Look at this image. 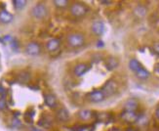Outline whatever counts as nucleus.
I'll use <instances>...</instances> for the list:
<instances>
[{
	"label": "nucleus",
	"mask_w": 159,
	"mask_h": 131,
	"mask_svg": "<svg viewBox=\"0 0 159 131\" xmlns=\"http://www.w3.org/2000/svg\"><path fill=\"white\" fill-rule=\"evenodd\" d=\"M66 42L71 48H80L85 43V36L81 32H72L67 35Z\"/></svg>",
	"instance_id": "f257e3e1"
},
{
	"label": "nucleus",
	"mask_w": 159,
	"mask_h": 131,
	"mask_svg": "<svg viewBox=\"0 0 159 131\" xmlns=\"http://www.w3.org/2000/svg\"><path fill=\"white\" fill-rule=\"evenodd\" d=\"M2 95H5V89L0 86V96H2Z\"/></svg>",
	"instance_id": "7c9ffc66"
},
{
	"label": "nucleus",
	"mask_w": 159,
	"mask_h": 131,
	"mask_svg": "<svg viewBox=\"0 0 159 131\" xmlns=\"http://www.w3.org/2000/svg\"><path fill=\"white\" fill-rule=\"evenodd\" d=\"M6 108H7L6 96L2 95V96H0V111H4Z\"/></svg>",
	"instance_id": "5701e85b"
},
{
	"label": "nucleus",
	"mask_w": 159,
	"mask_h": 131,
	"mask_svg": "<svg viewBox=\"0 0 159 131\" xmlns=\"http://www.w3.org/2000/svg\"><path fill=\"white\" fill-rule=\"evenodd\" d=\"M107 97L103 94V92L102 90H99V89H95V90L89 92L87 94V99L89 102L91 103H95V104H98V103H101L105 100Z\"/></svg>",
	"instance_id": "39448f33"
},
{
	"label": "nucleus",
	"mask_w": 159,
	"mask_h": 131,
	"mask_svg": "<svg viewBox=\"0 0 159 131\" xmlns=\"http://www.w3.org/2000/svg\"><path fill=\"white\" fill-rule=\"evenodd\" d=\"M91 30L95 35L100 36L105 32V25H103V23L101 22V21H96V22H94L92 24Z\"/></svg>",
	"instance_id": "9d476101"
},
{
	"label": "nucleus",
	"mask_w": 159,
	"mask_h": 131,
	"mask_svg": "<svg viewBox=\"0 0 159 131\" xmlns=\"http://www.w3.org/2000/svg\"><path fill=\"white\" fill-rule=\"evenodd\" d=\"M121 119L129 123H133L139 120V115L136 112H129V111H124L121 114Z\"/></svg>",
	"instance_id": "0eeeda50"
},
{
	"label": "nucleus",
	"mask_w": 159,
	"mask_h": 131,
	"mask_svg": "<svg viewBox=\"0 0 159 131\" xmlns=\"http://www.w3.org/2000/svg\"><path fill=\"white\" fill-rule=\"evenodd\" d=\"M154 115H155V118H156V119L159 121V107L155 110V113H154Z\"/></svg>",
	"instance_id": "c756f323"
},
{
	"label": "nucleus",
	"mask_w": 159,
	"mask_h": 131,
	"mask_svg": "<svg viewBox=\"0 0 159 131\" xmlns=\"http://www.w3.org/2000/svg\"><path fill=\"white\" fill-rule=\"evenodd\" d=\"M117 88H118L117 82L113 79H109L102 85L101 90L103 92L106 97H110V96H112L117 91Z\"/></svg>",
	"instance_id": "20e7f679"
},
{
	"label": "nucleus",
	"mask_w": 159,
	"mask_h": 131,
	"mask_svg": "<svg viewBox=\"0 0 159 131\" xmlns=\"http://www.w3.org/2000/svg\"><path fill=\"white\" fill-rule=\"evenodd\" d=\"M148 13V9L146 6L143 5H138L136 8L134 9V14L137 18H143L144 16L147 15Z\"/></svg>",
	"instance_id": "f3484780"
},
{
	"label": "nucleus",
	"mask_w": 159,
	"mask_h": 131,
	"mask_svg": "<svg viewBox=\"0 0 159 131\" xmlns=\"http://www.w3.org/2000/svg\"><path fill=\"white\" fill-rule=\"evenodd\" d=\"M126 131H136V130H135V129H133V128H128Z\"/></svg>",
	"instance_id": "f704fd0d"
},
{
	"label": "nucleus",
	"mask_w": 159,
	"mask_h": 131,
	"mask_svg": "<svg viewBox=\"0 0 159 131\" xmlns=\"http://www.w3.org/2000/svg\"><path fill=\"white\" fill-rule=\"evenodd\" d=\"M19 78H20V80L22 81V82H27V81L30 80V74L27 73H22L19 75Z\"/></svg>",
	"instance_id": "393cba45"
},
{
	"label": "nucleus",
	"mask_w": 159,
	"mask_h": 131,
	"mask_svg": "<svg viewBox=\"0 0 159 131\" xmlns=\"http://www.w3.org/2000/svg\"><path fill=\"white\" fill-rule=\"evenodd\" d=\"M102 46H103L102 41H98V47H102Z\"/></svg>",
	"instance_id": "72a5a7b5"
},
{
	"label": "nucleus",
	"mask_w": 159,
	"mask_h": 131,
	"mask_svg": "<svg viewBox=\"0 0 159 131\" xmlns=\"http://www.w3.org/2000/svg\"><path fill=\"white\" fill-rule=\"evenodd\" d=\"M30 131H43V130L40 128H37V127H32Z\"/></svg>",
	"instance_id": "473e14b6"
},
{
	"label": "nucleus",
	"mask_w": 159,
	"mask_h": 131,
	"mask_svg": "<svg viewBox=\"0 0 159 131\" xmlns=\"http://www.w3.org/2000/svg\"><path fill=\"white\" fill-rule=\"evenodd\" d=\"M44 103H45V105L50 109H55L58 106V101H57L56 96L52 93L44 94Z\"/></svg>",
	"instance_id": "6e6552de"
},
{
	"label": "nucleus",
	"mask_w": 159,
	"mask_h": 131,
	"mask_svg": "<svg viewBox=\"0 0 159 131\" xmlns=\"http://www.w3.org/2000/svg\"><path fill=\"white\" fill-rule=\"evenodd\" d=\"M13 20H14V16L11 13H9L6 10L0 11V23L7 25V24H10Z\"/></svg>",
	"instance_id": "4468645a"
},
{
	"label": "nucleus",
	"mask_w": 159,
	"mask_h": 131,
	"mask_svg": "<svg viewBox=\"0 0 159 131\" xmlns=\"http://www.w3.org/2000/svg\"><path fill=\"white\" fill-rule=\"evenodd\" d=\"M11 126L13 128H20L22 127V121H20L18 118H14L11 122Z\"/></svg>",
	"instance_id": "b1692460"
},
{
	"label": "nucleus",
	"mask_w": 159,
	"mask_h": 131,
	"mask_svg": "<svg viewBox=\"0 0 159 131\" xmlns=\"http://www.w3.org/2000/svg\"><path fill=\"white\" fill-rule=\"evenodd\" d=\"M138 107H139V103L136 99H128L125 103H124V111H129V112H136Z\"/></svg>",
	"instance_id": "f8f14e48"
},
{
	"label": "nucleus",
	"mask_w": 159,
	"mask_h": 131,
	"mask_svg": "<svg viewBox=\"0 0 159 131\" xmlns=\"http://www.w3.org/2000/svg\"><path fill=\"white\" fill-rule=\"evenodd\" d=\"M153 51L159 56V43H155L153 45Z\"/></svg>",
	"instance_id": "cd10ccee"
},
{
	"label": "nucleus",
	"mask_w": 159,
	"mask_h": 131,
	"mask_svg": "<svg viewBox=\"0 0 159 131\" xmlns=\"http://www.w3.org/2000/svg\"><path fill=\"white\" fill-rule=\"evenodd\" d=\"M61 46V40L58 38H52L50 40H48V42L46 43V48L49 52H55L57 51Z\"/></svg>",
	"instance_id": "9b49d317"
},
{
	"label": "nucleus",
	"mask_w": 159,
	"mask_h": 131,
	"mask_svg": "<svg viewBox=\"0 0 159 131\" xmlns=\"http://www.w3.org/2000/svg\"><path fill=\"white\" fill-rule=\"evenodd\" d=\"M53 3L55 4V6L58 7V8H66L70 2H68L67 0H54Z\"/></svg>",
	"instance_id": "4be33fe9"
},
{
	"label": "nucleus",
	"mask_w": 159,
	"mask_h": 131,
	"mask_svg": "<svg viewBox=\"0 0 159 131\" xmlns=\"http://www.w3.org/2000/svg\"><path fill=\"white\" fill-rule=\"evenodd\" d=\"M118 65H119V61L114 57H109L106 62V68L108 71L115 70V68L118 67Z\"/></svg>",
	"instance_id": "dca6fc26"
},
{
	"label": "nucleus",
	"mask_w": 159,
	"mask_h": 131,
	"mask_svg": "<svg viewBox=\"0 0 159 131\" xmlns=\"http://www.w3.org/2000/svg\"><path fill=\"white\" fill-rule=\"evenodd\" d=\"M52 123H53V121H52V118H51V116H49V115H43V116H41V119H39L38 125L40 127L47 129V128L51 127Z\"/></svg>",
	"instance_id": "2eb2a0df"
},
{
	"label": "nucleus",
	"mask_w": 159,
	"mask_h": 131,
	"mask_svg": "<svg viewBox=\"0 0 159 131\" xmlns=\"http://www.w3.org/2000/svg\"><path fill=\"white\" fill-rule=\"evenodd\" d=\"M70 12L75 18H82L87 15V13L89 12V8L81 2H74L70 6Z\"/></svg>",
	"instance_id": "f03ea898"
},
{
	"label": "nucleus",
	"mask_w": 159,
	"mask_h": 131,
	"mask_svg": "<svg viewBox=\"0 0 159 131\" xmlns=\"http://www.w3.org/2000/svg\"><path fill=\"white\" fill-rule=\"evenodd\" d=\"M78 116L81 120L84 121H88L92 119L93 116V113L90 111V110H81V111L78 113Z\"/></svg>",
	"instance_id": "6ab92c4d"
},
{
	"label": "nucleus",
	"mask_w": 159,
	"mask_h": 131,
	"mask_svg": "<svg viewBox=\"0 0 159 131\" xmlns=\"http://www.w3.org/2000/svg\"><path fill=\"white\" fill-rule=\"evenodd\" d=\"M56 118L61 122H66L70 119V112L66 108H61L56 114Z\"/></svg>",
	"instance_id": "ddd939ff"
},
{
	"label": "nucleus",
	"mask_w": 159,
	"mask_h": 131,
	"mask_svg": "<svg viewBox=\"0 0 159 131\" xmlns=\"http://www.w3.org/2000/svg\"><path fill=\"white\" fill-rule=\"evenodd\" d=\"M149 75H150L149 72L148 70H146V68H142L141 70H139L136 73V77L139 79H141V80L148 79L149 77Z\"/></svg>",
	"instance_id": "aec40b11"
},
{
	"label": "nucleus",
	"mask_w": 159,
	"mask_h": 131,
	"mask_svg": "<svg viewBox=\"0 0 159 131\" xmlns=\"http://www.w3.org/2000/svg\"><path fill=\"white\" fill-rule=\"evenodd\" d=\"M12 3L16 10H22L25 7L27 1H25V0H13Z\"/></svg>",
	"instance_id": "412c9836"
},
{
	"label": "nucleus",
	"mask_w": 159,
	"mask_h": 131,
	"mask_svg": "<svg viewBox=\"0 0 159 131\" xmlns=\"http://www.w3.org/2000/svg\"><path fill=\"white\" fill-rule=\"evenodd\" d=\"M31 15L33 18L41 20L44 19L48 15V9L45 4L43 3H38L36 5H34L31 8Z\"/></svg>",
	"instance_id": "7ed1b4c3"
},
{
	"label": "nucleus",
	"mask_w": 159,
	"mask_h": 131,
	"mask_svg": "<svg viewBox=\"0 0 159 131\" xmlns=\"http://www.w3.org/2000/svg\"><path fill=\"white\" fill-rule=\"evenodd\" d=\"M11 47H12V49H13V50H15V51L18 50L19 43H18V41H17L16 39H13V40H12V42H11Z\"/></svg>",
	"instance_id": "bb28decb"
},
{
	"label": "nucleus",
	"mask_w": 159,
	"mask_h": 131,
	"mask_svg": "<svg viewBox=\"0 0 159 131\" xmlns=\"http://www.w3.org/2000/svg\"><path fill=\"white\" fill-rule=\"evenodd\" d=\"M128 66H129V68H130V70L132 71V72H134L135 73L143 68L142 65H141V63H140V62L138 61L137 59H131V60L129 61Z\"/></svg>",
	"instance_id": "a211bd4d"
},
{
	"label": "nucleus",
	"mask_w": 159,
	"mask_h": 131,
	"mask_svg": "<svg viewBox=\"0 0 159 131\" xmlns=\"http://www.w3.org/2000/svg\"><path fill=\"white\" fill-rule=\"evenodd\" d=\"M33 116H34V113H30V112H26L25 115V119L26 120V122H30L31 123L32 122V119H33Z\"/></svg>",
	"instance_id": "a878e982"
},
{
	"label": "nucleus",
	"mask_w": 159,
	"mask_h": 131,
	"mask_svg": "<svg viewBox=\"0 0 159 131\" xmlns=\"http://www.w3.org/2000/svg\"><path fill=\"white\" fill-rule=\"evenodd\" d=\"M89 71V66L85 63H79L73 68V73L75 77H81Z\"/></svg>",
	"instance_id": "1a4fd4ad"
},
{
	"label": "nucleus",
	"mask_w": 159,
	"mask_h": 131,
	"mask_svg": "<svg viewBox=\"0 0 159 131\" xmlns=\"http://www.w3.org/2000/svg\"><path fill=\"white\" fill-rule=\"evenodd\" d=\"M154 73L159 77V63L156 64V66H155V68H154Z\"/></svg>",
	"instance_id": "c85d7f7f"
},
{
	"label": "nucleus",
	"mask_w": 159,
	"mask_h": 131,
	"mask_svg": "<svg viewBox=\"0 0 159 131\" xmlns=\"http://www.w3.org/2000/svg\"><path fill=\"white\" fill-rule=\"evenodd\" d=\"M101 3L103 5H108V4L111 3V1H105V0H102V1H101Z\"/></svg>",
	"instance_id": "2f4dec72"
},
{
	"label": "nucleus",
	"mask_w": 159,
	"mask_h": 131,
	"mask_svg": "<svg viewBox=\"0 0 159 131\" xmlns=\"http://www.w3.org/2000/svg\"><path fill=\"white\" fill-rule=\"evenodd\" d=\"M25 53L32 57L38 56V55L41 53V47H40L39 43L35 42V41H31V42H30L25 46Z\"/></svg>",
	"instance_id": "423d86ee"
}]
</instances>
